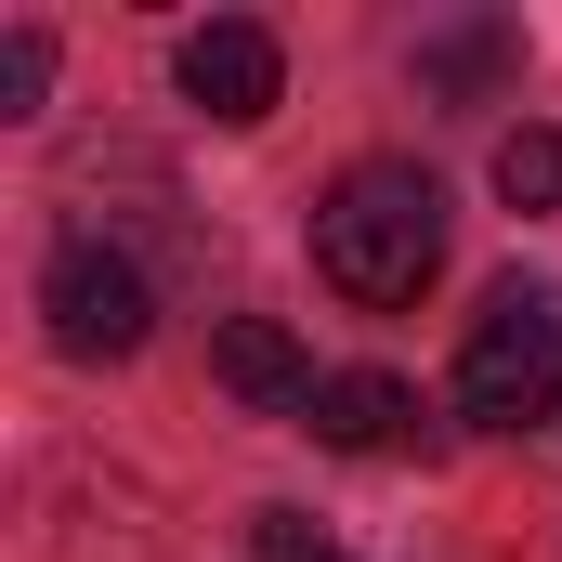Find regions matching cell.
<instances>
[{
  "mask_svg": "<svg viewBox=\"0 0 562 562\" xmlns=\"http://www.w3.org/2000/svg\"><path fill=\"white\" fill-rule=\"evenodd\" d=\"M327 562H340V550H327Z\"/></svg>",
  "mask_w": 562,
  "mask_h": 562,
  "instance_id": "obj_11",
  "label": "cell"
},
{
  "mask_svg": "<svg viewBox=\"0 0 562 562\" xmlns=\"http://www.w3.org/2000/svg\"><path fill=\"white\" fill-rule=\"evenodd\" d=\"M458 419H484V431L562 419V301H550V288H497V301L471 314V353H458Z\"/></svg>",
  "mask_w": 562,
  "mask_h": 562,
  "instance_id": "obj_2",
  "label": "cell"
},
{
  "mask_svg": "<svg viewBox=\"0 0 562 562\" xmlns=\"http://www.w3.org/2000/svg\"><path fill=\"white\" fill-rule=\"evenodd\" d=\"M40 314H53V353H79V367H119V353H144V327H157V288H144L132 249H105V236H66V249L40 262Z\"/></svg>",
  "mask_w": 562,
  "mask_h": 562,
  "instance_id": "obj_3",
  "label": "cell"
},
{
  "mask_svg": "<svg viewBox=\"0 0 562 562\" xmlns=\"http://www.w3.org/2000/svg\"><path fill=\"white\" fill-rule=\"evenodd\" d=\"M314 276L340 288V301H367V314L419 301V288L445 276V183H431L419 157L340 170V183L314 196Z\"/></svg>",
  "mask_w": 562,
  "mask_h": 562,
  "instance_id": "obj_1",
  "label": "cell"
},
{
  "mask_svg": "<svg viewBox=\"0 0 562 562\" xmlns=\"http://www.w3.org/2000/svg\"><path fill=\"white\" fill-rule=\"evenodd\" d=\"M170 79H183V105H196V119L249 132V119H276V92H288V53H276V26H249V13H210V26H183Z\"/></svg>",
  "mask_w": 562,
  "mask_h": 562,
  "instance_id": "obj_4",
  "label": "cell"
},
{
  "mask_svg": "<svg viewBox=\"0 0 562 562\" xmlns=\"http://www.w3.org/2000/svg\"><path fill=\"white\" fill-rule=\"evenodd\" d=\"M510 66H524V26H510V13H458V26L419 40V92L431 105H484Z\"/></svg>",
  "mask_w": 562,
  "mask_h": 562,
  "instance_id": "obj_7",
  "label": "cell"
},
{
  "mask_svg": "<svg viewBox=\"0 0 562 562\" xmlns=\"http://www.w3.org/2000/svg\"><path fill=\"white\" fill-rule=\"evenodd\" d=\"M497 196L510 210H562V132H510L497 144Z\"/></svg>",
  "mask_w": 562,
  "mask_h": 562,
  "instance_id": "obj_8",
  "label": "cell"
},
{
  "mask_svg": "<svg viewBox=\"0 0 562 562\" xmlns=\"http://www.w3.org/2000/svg\"><path fill=\"white\" fill-rule=\"evenodd\" d=\"M249 537H262V562H327V537L301 510H249Z\"/></svg>",
  "mask_w": 562,
  "mask_h": 562,
  "instance_id": "obj_10",
  "label": "cell"
},
{
  "mask_svg": "<svg viewBox=\"0 0 562 562\" xmlns=\"http://www.w3.org/2000/svg\"><path fill=\"white\" fill-rule=\"evenodd\" d=\"M419 431V393L393 380V367H340L327 393H314V445H340V458H393Z\"/></svg>",
  "mask_w": 562,
  "mask_h": 562,
  "instance_id": "obj_6",
  "label": "cell"
},
{
  "mask_svg": "<svg viewBox=\"0 0 562 562\" xmlns=\"http://www.w3.org/2000/svg\"><path fill=\"white\" fill-rule=\"evenodd\" d=\"M210 380H223L236 406H262V419H314V393H327L314 353L288 340L276 314H223V327H210Z\"/></svg>",
  "mask_w": 562,
  "mask_h": 562,
  "instance_id": "obj_5",
  "label": "cell"
},
{
  "mask_svg": "<svg viewBox=\"0 0 562 562\" xmlns=\"http://www.w3.org/2000/svg\"><path fill=\"white\" fill-rule=\"evenodd\" d=\"M53 92V26H0V119H40Z\"/></svg>",
  "mask_w": 562,
  "mask_h": 562,
  "instance_id": "obj_9",
  "label": "cell"
}]
</instances>
